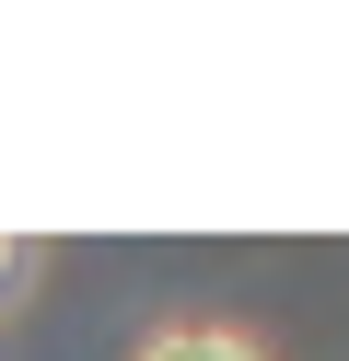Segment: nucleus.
<instances>
[{
    "label": "nucleus",
    "instance_id": "2",
    "mask_svg": "<svg viewBox=\"0 0 349 361\" xmlns=\"http://www.w3.org/2000/svg\"><path fill=\"white\" fill-rule=\"evenodd\" d=\"M12 268H23V245H0V280H12Z\"/></svg>",
    "mask_w": 349,
    "mask_h": 361
},
{
    "label": "nucleus",
    "instance_id": "1",
    "mask_svg": "<svg viewBox=\"0 0 349 361\" xmlns=\"http://www.w3.org/2000/svg\"><path fill=\"white\" fill-rule=\"evenodd\" d=\"M140 361H256V338H233V326H163V338H140Z\"/></svg>",
    "mask_w": 349,
    "mask_h": 361
}]
</instances>
